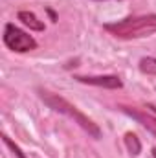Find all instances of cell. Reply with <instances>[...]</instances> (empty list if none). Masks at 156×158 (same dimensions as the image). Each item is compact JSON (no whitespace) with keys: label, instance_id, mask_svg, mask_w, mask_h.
Wrapping results in <instances>:
<instances>
[{"label":"cell","instance_id":"cell-9","mask_svg":"<svg viewBox=\"0 0 156 158\" xmlns=\"http://www.w3.org/2000/svg\"><path fill=\"white\" fill-rule=\"evenodd\" d=\"M2 142H4V143H6V145H7V147L11 149V151H13V155H15L17 158H28L26 155H24V153H22V149H20V147H18V145H17L15 142H11V138H9V136L2 134Z\"/></svg>","mask_w":156,"mask_h":158},{"label":"cell","instance_id":"cell-4","mask_svg":"<svg viewBox=\"0 0 156 158\" xmlns=\"http://www.w3.org/2000/svg\"><path fill=\"white\" fill-rule=\"evenodd\" d=\"M79 83H84V85H90V86H99V88H110V90H116L121 88L123 83L117 76H76Z\"/></svg>","mask_w":156,"mask_h":158},{"label":"cell","instance_id":"cell-10","mask_svg":"<svg viewBox=\"0 0 156 158\" xmlns=\"http://www.w3.org/2000/svg\"><path fill=\"white\" fill-rule=\"evenodd\" d=\"M153 158H156V147L153 149Z\"/></svg>","mask_w":156,"mask_h":158},{"label":"cell","instance_id":"cell-7","mask_svg":"<svg viewBox=\"0 0 156 158\" xmlns=\"http://www.w3.org/2000/svg\"><path fill=\"white\" fill-rule=\"evenodd\" d=\"M123 140H125V145H127V149H129L130 155L138 156V155L142 153V142H140V138H138L134 132H127Z\"/></svg>","mask_w":156,"mask_h":158},{"label":"cell","instance_id":"cell-6","mask_svg":"<svg viewBox=\"0 0 156 158\" xmlns=\"http://www.w3.org/2000/svg\"><path fill=\"white\" fill-rule=\"evenodd\" d=\"M18 20L24 26H28L31 31H44V22L39 20L35 17V13H31V11H18Z\"/></svg>","mask_w":156,"mask_h":158},{"label":"cell","instance_id":"cell-5","mask_svg":"<svg viewBox=\"0 0 156 158\" xmlns=\"http://www.w3.org/2000/svg\"><path fill=\"white\" fill-rule=\"evenodd\" d=\"M119 109H121L125 114L132 116L138 123H142V125L151 132V134H154V136H156V116H154V114H151V112H147V110H143V109L127 107V105H119Z\"/></svg>","mask_w":156,"mask_h":158},{"label":"cell","instance_id":"cell-3","mask_svg":"<svg viewBox=\"0 0 156 158\" xmlns=\"http://www.w3.org/2000/svg\"><path fill=\"white\" fill-rule=\"evenodd\" d=\"M4 44L11 52H17V53H26L37 48V40L11 22L4 26Z\"/></svg>","mask_w":156,"mask_h":158},{"label":"cell","instance_id":"cell-2","mask_svg":"<svg viewBox=\"0 0 156 158\" xmlns=\"http://www.w3.org/2000/svg\"><path fill=\"white\" fill-rule=\"evenodd\" d=\"M39 96L50 109H53L55 112L64 114V116H68L70 119H74L83 131L88 132V136H92V138H96V140L101 136V129L97 127V123H94L86 114H83L76 105H72V103H70L68 99H64L63 96L53 94V92H50V90H42V88H39Z\"/></svg>","mask_w":156,"mask_h":158},{"label":"cell","instance_id":"cell-8","mask_svg":"<svg viewBox=\"0 0 156 158\" xmlns=\"http://www.w3.org/2000/svg\"><path fill=\"white\" fill-rule=\"evenodd\" d=\"M140 70L147 76H156V57H143L140 59Z\"/></svg>","mask_w":156,"mask_h":158},{"label":"cell","instance_id":"cell-1","mask_svg":"<svg viewBox=\"0 0 156 158\" xmlns=\"http://www.w3.org/2000/svg\"><path fill=\"white\" fill-rule=\"evenodd\" d=\"M105 31H109L112 37L121 40L130 39H142L156 33V13L151 15H138V17H129L117 22H110L103 26Z\"/></svg>","mask_w":156,"mask_h":158}]
</instances>
